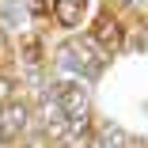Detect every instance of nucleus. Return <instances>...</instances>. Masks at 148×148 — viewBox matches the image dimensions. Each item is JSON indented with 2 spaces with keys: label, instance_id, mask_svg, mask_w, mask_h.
<instances>
[{
  "label": "nucleus",
  "instance_id": "obj_1",
  "mask_svg": "<svg viewBox=\"0 0 148 148\" xmlns=\"http://www.w3.org/2000/svg\"><path fill=\"white\" fill-rule=\"evenodd\" d=\"M95 42L106 49V53H114V49H122V42H125V27H122V19H114V15H99V23H95Z\"/></svg>",
  "mask_w": 148,
  "mask_h": 148
}]
</instances>
